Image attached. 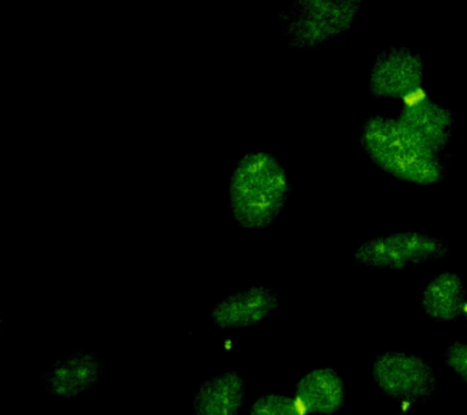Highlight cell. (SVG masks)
<instances>
[{"label":"cell","instance_id":"ba28073f","mask_svg":"<svg viewBox=\"0 0 467 415\" xmlns=\"http://www.w3.org/2000/svg\"><path fill=\"white\" fill-rule=\"evenodd\" d=\"M279 307V296L265 286H254L230 295L215 305L212 319L221 329H240L254 326L272 316Z\"/></svg>","mask_w":467,"mask_h":415},{"label":"cell","instance_id":"277c9868","mask_svg":"<svg viewBox=\"0 0 467 415\" xmlns=\"http://www.w3.org/2000/svg\"><path fill=\"white\" fill-rule=\"evenodd\" d=\"M443 238L420 232L389 233L368 239L354 251L357 264L385 271H403L410 265L443 261L448 257Z\"/></svg>","mask_w":467,"mask_h":415},{"label":"cell","instance_id":"8fae6325","mask_svg":"<svg viewBox=\"0 0 467 415\" xmlns=\"http://www.w3.org/2000/svg\"><path fill=\"white\" fill-rule=\"evenodd\" d=\"M246 399V385L240 375L228 371L207 379L197 389L196 415H237Z\"/></svg>","mask_w":467,"mask_h":415},{"label":"cell","instance_id":"7a4b0ae2","mask_svg":"<svg viewBox=\"0 0 467 415\" xmlns=\"http://www.w3.org/2000/svg\"><path fill=\"white\" fill-rule=\"evenodd\" d=\"M361 6L360 0H297L281 13L284 37L290 48L298 50L345 38Z\"/></svg>","mask_w":467,"mask_h":415},{"label":"cell","instance_id":"9c48e42d","mask_svg":"<svg viewBox=\"0 0 467 415\" xmlns=\"http://www.w3.org/2000/svg\"><path fill=\"white\" fill-rule=\"evenodd\" d=\"M397 118L411 129L432 138L445 149L451 143L454 114L445 105L431 99L425 89L419 93V98L409 97L403 100V108Z\"/></svg>","mask_w":467,"mask_h":415},{"label":"cell","instance_id":"30bf717a","mask_svg":"<svg viewBox=\"0 0 467 415\" xmlns=\"http://www.w3.org/2000/svg\"><path fill=\"white\" fill-rule=\"evenodd\" d=\"M295 399L305 413L335 414L345 407V384L335 370L319 368L297 382Z\"/></svg>","mask_w":467,"mask_h":415},{"label":"cell","instance_id":"5b68a950","mask_svg":"<svg viewBox=\"0 0 467 415\" xmlns=\"http://www.w3.org/2000/svg\"><path fill=\"white\" fill-rule=\"evenodd\" d=\"M372 379L383 395L398 402L426 403L437 391L432 364L416 355L387 352L372 367Z\"/></svg>","mask_w":467,"mask_h":415},{"label":"cell","instance_id":"2e32d148","mask_svg":"<svg viewBox=\"0 0 467 415\" xmlns=\"http://www.w3.org/2000/svg\"><path fill=\"white\" fill-rule=\"evenodd\" d=\"M397 415H400V414H397Z\"/></svg>","mask_w":467,"mask_h":415},{"label":"cell","instance_id":"52a82bcc","mask_svg":"<svg viewBox=\"0 0 467 415\" xmlns=\"http://www.w3.org/2000/svg\"><path fill=\"white\" fill-rule=\"evenodd\" d=\"M104 370L101 359L91 352H76L58 359L43 374L42 381L50 395L73 399L98 385Z\"/></svg>","mask_w":467,"mask_h":415},{"label":"cell","instance_id":"7c38bea8","mask_svg":"<svg viewBox=\"0 0 467 415\" xmlns=\"http://www.w3.org/2000/svg\"><path fill=\"white\" fill-rule=\"evenodd\" d=\"M466 302L465 286L454 272L438 273L421 294L423 312L436 322H449L458 318L462 315Z\"/></svg>","mask_w":467,"mask_h":415},{"label":"cell","instance_id":"6da1fadb","mask_svg":"<svg viewBox=\"0 0 467 415\" xmlns=\"http://www.w3.org/2000/svg\"><path fill=\"white\" fill-rule=\"evenodd\" d=\"M292 192L286 167L275 154L246 152L229 181V207L234 221L244 229L265 231L286 209Z\"/></svg>","mask_w":467,"mask_h":415},{"label":"cell","instance_id":"5bb4252c","mask_svg":"<svg viewBox=\"0 0 467 415\" xmlns=\"http://www.w3.org/2000/svg\"><path fill=\"white\" fill-rule=\"evenodd\" d=\"M445 363L449 370L467 384V342H452L445 351Z\"/></svg>","mask_w":467,"mask_h":415},{"label":"cell","instance_id":"4fadbf2b","mask_svg":"<svg viewBox=\"0 0 467 415\" xmlns=\"http://www.w3.org/2000/svg\"><path fill=\"white\" fill-rule=\"evenodd\" d=\"M297 400L283 393H266L259 397L248 415H303Z\"/></svg>","mask_w":467,"mask_h":415},{"label":"cell","instance_id":"9a60e30c","mask_svg":"<svg viewBox=\"0 0 467 415\" xmlns=\"http://www.w3.org/2000/svg\"><path fill=\"white\" fill-rule=\"evenodd\" d=\"M463 315H465L466 324H467V302L465 306V309H463Z\"/></svg>","mask_w":467,"mask_h":415},{"label":"cell","instance_id":"8992f818","mask_svg":"<svg viewBox=\"0 0 467 415\" xmlns=\"http://www.w3.org/2000/svg\"><path fill=\"white\" fill-rule=\"evenodd\" d=\"M422 54L404 45L389 46L376 56L368 72V90L376 99L405 100L423 89Z\"/></svg>","mask_w":467,"mask_h":415},{"label":"cell","instance_id":"3957f363","mask_svg":"<svg viewBox=\"0 0 467 415\" xmlns=\"http://www.w3.org/2000/svg\"><path fill=\"white\" fill-rule=\"evenodd\" d=\"M359 143L371 161L405 183L429 187L447 180V166L441 159L421 158L404 150L390 137L387 116L372 115L360 126Z\"/></svg>","mask_w":467,"mask_h":415}]
</instances>
